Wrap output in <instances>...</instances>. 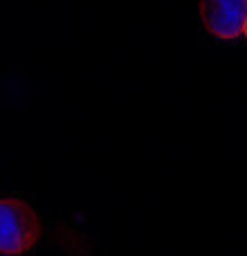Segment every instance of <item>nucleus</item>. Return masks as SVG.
Here are the masks:
<instances>
[{"label": "nucleus", "mask_w": 247, "mask_h": 256, "mask_svg": "<svg viewBox=\"0 0 247 256\" xmlns=\"http://www.w3.org/2000/svg\"><path fill=\"white\" fill-rule=\"evenodd\" d=\"M202 22L218 38H236L247 27V0H200Z\"/></svg>", "instance_id": "2"}, {"label": "nucleus", "mask_w": 247, "mask_h": 256, "mask_svg": "<svg viewBox=\"0 0 247 256\" xmlns=\"http://www.w3.org/2000/svg\"><path fill=\"white\" fill-rule=\"evenodd\" d=\"M40 236V220L30 204L0 200V252L18 256L30 252Z\"/></svg>", "instance_id": "1"}]
</instances>
